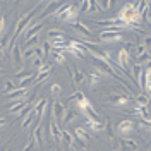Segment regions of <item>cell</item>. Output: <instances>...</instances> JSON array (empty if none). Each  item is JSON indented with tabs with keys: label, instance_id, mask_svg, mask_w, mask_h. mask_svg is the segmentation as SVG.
Segmentation results:
<instances>
[{
	"label": "cell",
	"instance_id": "obj_1",
	"mask_svg": "<svg viewBox=\"0 0 151 151\" xmlns=\"http://www.w3.org/2000/svg\"><path fill=\"white\" fill-rule=\"evenodd\" d=\"M77 16H79V5H74V4H62L60 9L55 12L53 17L57 21H64V22H74L77 21Z\"/></svg>",
	"mask_w": 151,
	"mask_h": 151
},
{
	"label": "cell",
	"instance_id": "obj_2",
	"mask_svg": "<svg viewBox=\"0 0 151 151\" xmlns=\"http://www.w3.org/2000/svg\"><path fill=\"white\" fill-rule=\"evenodd\" d=\"M45 4H38V5H35L33 9L29 10V12H26V14H22L21 17H19V21H17V24H16V31H14V35H12V41H16V38L21 35V33H24V29L28 28V24L31 22V19H33V16L36 14L38 10L41 9Z\"/></svg>",
	"mask_w": 151,
	"mask_h": 151
},
{
	"label": "cell",
	"instance_id": "obj_3",
	"mask_svg": "<svg viewBox=\"0 0 151 151\" xmlns=\"http://www.w3.org/2000/svg\"><path fill=\"white\" fill-rule=\"evenodd\" d=\"M98 38L100 41H105V43H119L124 40V33L120 29H103L98 33Z\"/></svg>",
	"mask_w": 151,
	"mask_h": 151
},
{
	"label": "cell",
	"instance_id": "obj_4",
	"mask_svg": "<svg viewBox=\"0 0 151 151\" xmlns=\"http://www.w3.org/2000/svg\"><path fill=\"white\" fill-rule=\"evenodd\" d=\"M134 96H131L129 93H115V94H110L108 96V100H106V105H110V106H115V108H120V106H125V105L131 101Z\"/></svg>",
	"mask_w": 151,
	"mask_h": 151
},
{
	"label": "cell",
	"instance_id": "obj_5",
	"mask_svg": "<svg viewBox=\"0 0 151 151\" xmlns=\"http://www.w3.org/2000/svg\"><path fill=\"white\" fill-rule=\"evenodd\" d=\"M10 55H12V64L17 70H22L24 67V60H22V53H21V48L16 41L10 40Z\"/></svg>",
	"mask_w": 151,
	"mask_h": 151
},
{
	"label": "cell",
	"instance_id": "obj_6",
	"mask_svg": "<svg viewBox=\"0 0 151 151\" xmlns=\"http://www.w3.org/2000/svg\"><path fill=\"white\" fill-rule=\"evenodd\" d=\"M81 127H84L86 131L96 132V134H100V132L105 131V124L101 120H93V119H88V117H83Z\"/></svg>",
	"mask_w": 151,
	"mask_h": 151
},
{
	"label": "cell",
	"instance_id": "obj_7",
	"mask_svg": "<svg viewBox=\"0 0 151 151\" xmlns=\"http://www.w3.org/2000/svg\"><path fill=\"white\" fill-rule=\"evenodd\" d=\"M134 131H136V124H134V120H131V119H125L122 122H119V125H117V132H119L120 136H124V137L131 136Z\"/></svg>",
	"mask_w": 151,
	"mask_h": 151
},
{
	"label": "cell",
	"instance_id": "obj_8",
	"mask_svg": "<svg viewBox=\"0 0 151 151\" xmlns=\"http://www.w3.org/2000/svg\"><path fill=\"white\" fill-rule=\"evenodd\" d=\"M26 94H28V88H16L9 93H4L2 96L7 100H14V101H26Z\"/></svg>",
	"mask_w": 151,
	"mask_h": 151
},
{
	"label": "cell",
	"instance_id": "obj_9",
	"mask_svg": "<svg viewBox=\"0 0 151 151\" xmlns=\"http://www.w3.org/2000/svg\"><path fill=\"white\" fill-rule=\"evenodd\" d=\"M60 2H48L47 5H45V10L40 14V22H43V19L50 17V16H55V12L60 9Z\"/></svg>",
	"mask_w": 151,
	"mask_h": 151
},
{
	"label": "cell",
	"instance_id": "obj_10",
	"mask_svg": "<svg viewBox=\"0 0 151 151\" xmlns=\"http://www.w3.org/2000/svg\"><path fill=\"white\" fill-rule=\"evenodd\" d=\"M101 77H103V74L98 69H89V72H88V84H89V88L96 89L100 81H101Z\"/></svg>",
	"mask_w": 151,
	"mask_h": 151
},
{
	"label": "cell",
	"instance_id": "obj_11",
	"mask_svg": "<svg viewBox=\"0 0 151 151\" xmlns=\"http://www.w3.org/2000/svg\"><path fill=\"white\" fill-rule=\"evenodd\" d=\"M60 141L64 142L65 151H69V150L76 151V137L69 131H67V129H64V131H62V137H60Z\"/></svg>",
	"mask_w": 151,
	"mask_h": 151
},
{
	"label": "cell",
	"instance_id": "obj_12",
	"mask_svg": "<svg viewBox=\"0 0 151 151\" xmlns=\"http://www.w3.org/2000/svg\"><path fill=\"white\" fill-rule=\"evenodd\" d=\"M64 113H65V108H64L62 101L55 100L53 105H52V119L58 122V120H62V119H64Z\"/></svg>",
	"mask_w": 151,
	"mask_h": 151
},
{
	"label": "cell",
	"instance_id": "obj_13",
	"mask_svg": "<svg viewBox=\"0 0 151 151\" xmlns=\"http://www.w3.org/2000/svg\"><path fill=\"white\" fill-rule=\"evenodd\" d=\"M47 106H48V100L47 98H41V100L33 106V112H35V115H36V120L41 122L43 115H45V112H47Z\"/></svg>",
	"mask_w": 151,
	"mask_h": 151
},
{
	"label": "cell",
	"instance_id": "obj_14",
	"mask_svg": "<svg viewBox=\"0 0 151 151\" xmlns=\"http://www.w3.org/2000/svg\"><path fill=\"white\" fill-rule=\"evenodd\" d=\"M48 131H50V136L55 139V142L58 144L60 142V137H62V129H60V125L57 120L53 119H50V124H48Z\"/></svg>",
	"mask_w": 151,
	"mask_h": 151
},
{
	"label": "cell",
	"instance_id": "obj_15",
	"mask_svg": "<svg viewBox=\"0 0 151 151\" xmlns=\"http://www.w3.org/2000/svg\"><path fill=\"white\" fill-rule=\"evenodd\" d=\"M70 26L77 31V33H81V35H84L86 38H93L94 36V33L91 31V29L86 26L84 22H81V21H74V22H70Z\"/></svg>",
	"mask_w": 151,
	"mask_h": 151
},
{
	"label": "cell",
	"instance_id": "obj_16",
	"mask_svg": "<svg viewBox=\"0 0 151 151\" xmlns=\"http://www.w3.org/2000/svg\"><path fill=\"white\" fill-rule=\"evenodd\" d=\"M50 69H52V65H50V64H43V65L40 67V70L36 72V77H35L33 84H40L41 81H45L48 76H50Z\"/></svg>",
	"mask_w": 151,
	"mask_h": 151
},
{
	"label": "cell",
	"instance_id": "obj_17",
	"mask_svg": "<svg viewBox=\"0 0 151 151\" xmlns=\"http://www.w3.org/2000/svg\"><path fill=\"white\" fill-rule=\"evenodd\" d=\"M43 28V22H35V24H31V26H28V28L24 29V40H29V38L33 36H38L40 35V29Z\"/></svg>",
	"mask_w": 151,
	"mask_h": 151
},
{
	"label": "cell",
	"instance_id": "obj_18",
	"mask_svg": "<svg viewBox=\"0 0 151 151\" xmlns=\"http://www.w3.org/2000/svg\"><path fill=\"white\" fill-rule=\"evenodd\" d=\"M74 136H76V141L83 142V144H86V142L89 141V132L86 131L84 127H81V125H76Z\"/></svg>",
	"mask_w": 151,
	"mask_h": 151
},
{
	"label": "cell",
	"instance_id": "obj_19",
	"mask_svg": "<svg viewBox=\"0 0 151 151\" xmlns=\"http://www.w3.org/2000/svg\"><path fill=\"white\" fill-rule=\"evenodd\" d=\"M93 10L100 12V9H98V4H96L94 0H84L83 4H79V12H84V14H88V12H93Z\"/></svg>",
	"mask_w": 151,
	"mask_h": 151
},
{
	"label": "cell",
	"instance_id": "obj_20",
	"mask_svg": "<svg viewBox=\"0 0 151 151\" xmlns=\"http://www.w3.org/2000/svg\"><path fill=\"white\" fill-rule=\"evenodd\" d=\"M91 106H93V105H91V101H89L86 96H83L79 101H76V110H77V112H83V115H86Z\"/></svg>",
	"mask_w": 151,
	"mask_h": 151
},
{
	"label": "cell",
	"instance_id": "obj_21",
	"mask_svg": "<svg viewBox=\"0 0 151 151\" xmlns=\"http://www.w3.org/2000/svg\"><path fill=\"white\" fill-rule=\"evenodd\" d=\"M84 79H86L84 72H83L81 69H77V67H72V83H74L76 86H79V84L84 83Z\"/></svg>",
	"mask_w": 151,
	"mask_h": 151
},
{
	"label": "cell",
	"instance_id": "obj_22",
	"mask_svg": "<svg viewBox=\"0 0 151 151\" xmlns=\"http://www.w3.org/2000/svg\"><path fill=\"white\" fill-rule=\"evenodd\" d=\"M77 115H79V112H77L76 108H69V110H65L64 119H62V125H67V124H70L72 120H76Z\"/></svg>",
	"mask_w": 151,
	"mask_h": 151
},
{
	"label": "cell",
	"instance_id": "obj_23",
	"mask_svg": "<svg viewBox=\"0 0 151 151\" xmlns=\"http://www.w3.org/2000/svg\"><path fill=\"white\" fill-rule=\"evenodd\" d=\"M120 148H122L124 151H136L137 150V142L134 141V139L124 137V139H120Z\"/></svg>",
	"mask_w": 151,
	"mask_h": 151
},
{
	"label": "cell",
	"instance_id": "obj_24",
	"mask_svg": "<svg viewBox=\"0 0 151 151\" xmlns=\"http://www.w3.org/2000/svg\"><path fill=\"white\" fill-rule=\"evenodd\" d=\"M129 113H132L134 117H137V120H139V119H148V110H146V106H137V105H134V108H132Z\"/></svg>",
	"mask_w": 151,
	"mask_h": 151
},
{
	"label": "cell",
	"instance_id": "obj_25",
	"mask_svg": "<svg viewBox=\"0 0 151 151\" xmlns=\"http://www.w3.org/2000/svg\"><path fill=\"white\" fill-rule=\"evenodd\" d=\"M36 119V115H35V112H33V108L29 110L24 117H22V122H21V125H22V129H28V127H31V124H33V120Z\"/></svg>",
	"mask_w": 151,
	"mask_h": 151
},
{
	"label": "cell",
	"instance_id": "obj_26",
	"mask_svg": "<svg viewBox=\"0 0 151 151\" xmlns=\"http://www.w3.org/2000/svg\"><path fill=\"white\" fill-rule=\"evenodd\" d=\"M150 62H151V52L150 50H146V52H144L141 57H137V60H136V64L141 65V67H144L146 64H150Z\"/></svg>",
	"mask_w": 151,
	"mask_h": 151
},
{
	"label": "cell",
	"instance_id": "obj_27",
	"mask_svg": "<svg viewBox=\"0 0 151 151\" xmlns=\"http://www.w3.org/2000/svg\"><path fill=\"white\" fill-rule=\"evenodd\" d=\"M50 57L55 60L57 64H64V62H65V53H62V52H58V50H52V48H50Z\"/></svg>",
	"mask_w": 151,
	"mask_h": 151
},
{
	"label": "cell",
	"instance_id": "obj_28",
	"mask_svg": "<svg viewBox=\"0 0 151 151\" xmlns=\"http://www.w3.org/2000/svg\"><path fill=\"white\" fill-rule=\"evenodd\" d=\"M136 105H137V106H148V105H150V96L146 93L137 94V96H136Z\"/></svg>",
	"mask_w": 151,
	"mask_h": 151
},
{
	"label": "cell",
	"instance_id": "obj_29",
	"mask_svg": "<svg viewBox=\"0 0 151 151\" xmlns=\"http://www.w3.org/2000/svg\"><path fill=\"white\" fill-rule=\"evenodd\" d=\"M22 108H28V106H26V101H14L12 105L7 106L9 112H21Z\"/></svg>",
	"mask_w": 151,
	"mask_h": 151
},
{
	"label": "cell",
	"instance_id": "obj_30",
	"mask_svg": "<svg viewBox=\"0 0 151 151\" xmlns=\"http://www.w3.org/2000/svg\"><path fill=\"white\" fill-rule=\"evenodd\" d=\"M137 127L142 131H151V119H139L137 120Z\"/></svg>",
	"mask_w": 151,
	"mask_h": 151
},
{
	"label": "cell",
	"instance_id": "obj_31",
	"mask_svg": "<svg viewBox=\"0 0 151 151\" xmlns=\"http://www.w3.org/2000/svg\"><path fill=\"white\" fill-rule=\"evenodd\" d=\"M96 4H98L100 12H106V10H110V7H112V2H108V0H100V2H96Z\"/></svg>",
	"mask_w": 151,
	"mask_h": 151
},
{
	"label": "cell",
	"instance_id": "obj_32",
	"mask_svg": "<svg viewBox=\"0 0 151 151\" xmlns=\"http://www.w3.org/2000/svg\"><path fill=\"white\" fill-rule=\"evenodd\" d=\"M33 58H35V47L26 48L22 52V60H33Z\"/></svg>",
	"mask_w": 151,
	"mask_h": 151
},
{
	"label": "cell",
	"instance_id": "obj_33",
	"mask_svg": "<svg viewBox=\"0 0 151 151\" xmlns=\"http://www.w3.org/2000/svg\"><path fill=\"white\" fill-rule=\"evenodd\" d=\"M17 88V84L14 83V81H10V79H7L5 81V84H4V91H2V94L4 93H9V91H12V89H16Z\"/></svg>",
	"mask_w": 151,
	"mask_h": 151
},
{
	"label": "cell",
	"instance_id": "obj_34",
	"mask_svg": "<svg viewBox=\"0 0 151 151\" xmlns=\"http://www.w3.org/2000/svg\"><path fill=\"white\" fill-rule=\"evenodd\" d=\"M43 64H45V60H43V58H40V57H35V58H33V70H40V67L43 65Z\"/></svg>",
	"mask_w": 151,
	"mask_h": 151
},
{
	"label": "cell",
	"instance_id": "obj_35",
	"mask_svg": "<svg viewBox=\"0 0 151 151\" xmlns=\"http://www.w3.org/2000/svg\"><path fill=\"white\" fill-rule=\"evenodd\" d=\"M132 52H134V55H136V57H141L142 53L146 52V48H144V45H141V43H139V45H136V47H134V50H132Z\"/></svg>",
	"mask_w": 151,
	"mask_h": 151
},
{
	"label": "cell",
	"instance_id": "obj_36",
	"mask_svg": "<svg viewBox=\"0 0 151 151\" xmlns=\"http://www.w3.org/2000/svg\"><path fill=\"white\" fill-rule=\"evenodd\" d=\"M141 45H144V48L151 52V35H144V38H142V43H141Z\"/></svg>",
	"mask_w": 151,
	"mask_h": 151
},
{
	"label": "cell",
	"instance_id": "obj_37",
	"mask_svg": "<svg viewBox=\"0 0 151 151\" xmlns=\"http://www.w3.org/2000/svg\"><path fill=\"white\" fill-rule=\"evenodd\" d=\"M83 96H86L84 93H83V91H76V93H72L70 94V101H79V100H81V98H83Z\"/></svg>",
	"mask_w": 151,
	"mask_h": 151
},
{
	"label": "cell",
	"instance_id": "obj_38",
	"mask_svg": "<svg viewBox=\"0 0 151 151\" xmlns=\"http://www.w3.org/2000/svg\"><path fill=\"white\" fill-rule=\"evenodd\" d=\"M50 91H52V94H53V96H58V94H60V91H62V88H60V84H52V88H50Z\"/></svg>",
	"mask_w": 151,
	"mask_h": 151
},
{
	"label": "cell",
	"instance_id": "obj_39",
	"mask_svg": "<svg viewBox=\"0 0 151 151\" xmlns=\"http://www.w3.org/2000/svg\"><path fill=\"white\" fill-rule=\"evenodd\" d=\"M5 36V19L4 16H0V40Z\"/></svg>",
	"mask_w": 151,
	"mask_h": 151
},
{
	"label": "cell",
	"instance_id": "obj_40",
	"mask_svg": "<svg viewBox=\"0 0 151 151\" xmlns=\"http://www.w3.org/2000/svg\"><path fill=\"white\" fill-rule=\"evenodd\" d=\"M146 7H148V2H139V4H137V12L142 16L144 10H146Z\"/></svg>",
	"mask_w": 151,
	"mask_h": 151
},
{
	"label": "cell",
	"instance_id": "obj_41",
	"mask_svg": "<svg viewBox=\"0 0 151 151\" xmlns=\"http://www.w3.org/2000/svg\"><path fill=\"white\" fill-rule=\"evenodd\" d=\"M142 16L146 17L148 22H151V4H148V7H146V10H144V14H142Z\"/></svg>",
	"mask_w": 151,
	"mask_h": 151
},
{
	"label": "cell",
	"instance_id": "obj_42",
	"mask_svg": "<svg viewBox=\"0 0 151 151\" xmlns=\"http://www.w3.org/2000/svg\"><path fill=\"white\" fill-rule=\"evenodd\" d=\"M7 58V53H5V48L0 47V60H5Z\"/></svg>",
	"mask_w": 151,
	"mask_h": 151
},
{
	"label": "cell",
	"instance_id": "obj_43",
	"mask_svg": "<svg viewBox=\"0 0 151 151\" xmlns=\"http://www.w3.org/2000/svg\"><path fill=\"white\" fill-rule=\"evenodd\" d=\"M7 124V119H4V117H0V125H5Z\"/></svg>",
	"mask_w": 151,
	"mask_h": 151
},
{
	"label": "cell",
	"instance_id": "obj_44",
	"mask_svg": "<svg viewBox=\"0 0 151 151\" xmlns=\"http://www.w3.org/2000/svg\"><path fill=\"white\" fill-rule=\"evenodd\" d=\"M4 74V69H2V67H0V76Z\"/></svg>",
	"mask_w": 151,
	"mask_h": 151
},
{
	"label": "cell",
	"instance_id": "obj_45",
	"mask_svg": "<svg viewBox=\"0 0 151 151\" xmlns=\"http://www.w3.org/2000/svg\"><path fill=\"white\" fill-rule=\"evenodd\" d=\"M150 103H151V94H150Z\"/></svg>",
	"mask_w": 151,
	"mask_h": 151
}]
</instances>
